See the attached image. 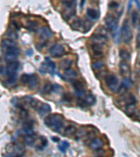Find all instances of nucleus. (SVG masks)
Instances as JSON below:
<instances>
[{"mask_svg": "<svg viewBox=\"0 0 140 157\" xmlns=\"http://www.w3.org/2000/svg\"><path fill=\"white\" fill-rule=\"evenodd\" d=\"M105 66L104 62L102 61H98L92 64V68L95 71H100V70L103 69L104 67Z\"/></svg>", "mask_w": 140, "mask_h": 157, "instance_id": "c85d7f7f", "label": "nucleus"}, {"mask_svg": "<svg viewBox=\"0 0 140 157\" xmlns=\"http://www.w3.org/2000/svg\"><path fill=\"white\" fill-rule=\"evenodd\" d=\"M76 0H62V4L65 6V7H71L75 6Z\"/></svg>", "mask_w": 140, "mask_h": 157, "instance_id": "c9c22d12", "label": "nucleus"}, {"mask_svg": "<svg viewBox=\"0 0 140 157\" xmlns=\"http://www.w3.org/2000/svg\"><path fill=\"white\" fill-rule=\"evenodd\" d=\"M132 85V83L131 80L128 77H125L123 78V82H122V86L125 89H129V88L131 87Z\"/></svg>", "mask_w": 140, "mask_h": 157, "instance_id": "72a5a7b5", "label": "nucleus"}, {"mask_svg": "<svg viewBox=\"0 0 140 157\" xmlns=\"http://www.w3.org/2000/svg\"><path fill=\"white\" fill-rule=\"evenodd\" d=\"M2 45L4 48H13V47L16 46V43L14 41V40L11 39H6L3 40L2 41Z\"/></svg>", "mask_w": 140, "mask_h": 157, "instance_id": "393cba45", "label": "nucleus"}, {"mask_svg": "<svg viewBox=\"0 0 140 157\" xmlns=\"http://www.w3.org/2000/svg\"><path fill=\"white\" fill-rule=\"evenodd\" d=\"M16 81H17V75H15V76H9L7 80V83H9L11 85L16 84Z\"/></svg>", "mask_w": 140, "mask_h": 157, "instance_id": "ea45409f", "label": "nucleus"}, {"mask_svg": "<svg viewBox=\"0 0 140 157\" xmlns=\"http://www.w3.org/2000/svg\"><path fill=\"white\" fill-rule=\"evenodd\" d=\"M132 24L135 28L139 27L140 25V16L136 11H134L132 14Z\"/></svg>", "mask_w": 140, "mask_h": 157, "instance_id": "6ab92c4d", "label": "nucleus"}, {"mask_svg": "<svg viewBox=\"0 0 140 157\" xmlns=\"http://www.w3.org/2000/svg\"><path fill=\"white\" fill-rule=\"evenodd\" d=\"M53 140H54L55 142H58L59 140H60V139H59L58 138H56V137H53V138H52Z\"/></svg>", "mask_w": 140, "mask_h": 157, "instance_id": "09e8293b", "label": "nucleus"}, {"mask_svg": "<svg viewBox=\"0 0 140 157\" xmlns=\"http://www.w3.org/2000/svg\"><path fill=\"white\" fill-rule=\"evenodd\" d=\"M92 50L94 53L97 55H102L103 54V49H102V45H99V44L93 43L91 46Z\"/></svg>", "mask_w": 140, "mask_h": 157, "instance_id": "b1692460", "label": "nucleus"}, {"mask_svg": "<svg viewBox=\"0 0 140 157\" xmlns=\"http://www.w3.org/2000/svg\"><path fill=\"white\" fill-rule=\"evenodd\" d=\"M136 104L135 103H130L127 104L126 107V113L129 117H133L136 112Z\"/></svg>", "mask_w": 140, "mask_h": 157, "instance_id": "dca6fc26", "label": "nucleus"}, {"mask_svg": "<svg viewBox=\"0 0 140 157\" xmlns=\"http://www.w3.org/2000/svg\"><path fill=\"white\" fill-rule=\"evenodd\" d=\"M105 24H106L107 27L110 31H115L118 27V20L114 16H107L105 18Z\"/></svg>", "mask_w": 140, "mask_h": 157, "instance_id": "423d86ee", "label": "nucleus"}, {"mask_svg": "<svg viewBox=\"0 0 140 157\" xmlns=\"http://www.w3.org/2000/svg\"><path fill=\"white\" fill-rule=\"evenodd\" d=\"M43 91L46 94H50L51 91H53V85L51 83H46L43 88Z\"/></svg>", "mask_w": 140, "mask_h": 157, "instance_id": "f704fd0d", "label": "nucleus"}, {"mask_svg": "<svg viewBox=\"0 0 140 157\" xmlns=\"http://www.w3.org/2000/svg\"><path fill=\"white\" fill-rule=\"evenodd\" d=\"M20 115L21 118L23 119L27 118L28 116L27 111L25 109L23 108H20Z\"/></svg>", "mask_w": 140, "mask_h": 157, "instance_id": "a19ab883", "label": "nucleus"}, {"mask_svg": "<svg viewBox=\"0 0 140 157\" xmlns=\"http://www.w3.org/2000/svg\"><path fill=\"white\" fill-rule=\"evenodd\" d=\"M76 131V129L74 126L70 125L65 128V131H64V135L67 137L72 136L73 135H74Z\"/></svg>", "mask_w": 140, "mask_h": 157, "instance_id": "412c9836", "label": "nucleus"}, {"mask_svg": "<svg viewBox=\"0 0 140 157\" xmlns=\"http://www.w3.org/2000/svg\"><path fill=\"white\" fill-rule=\"evenodd\" d=\"M18 60V55H15L12 53H6V56H5V61L8 63H11V62H14L17 61Z\"/></svg>", "mask_w": 140, "mask_h": 157, "instance_id": "7c9ffc66", "label": "nucleus"}, {"mask_svg": "<svg viewBox=\"0 0 140 157\" xmlns=\"http://www.w3.org/2000/svg\"><path fill=\"white\" fill-rule=\"evenodd\" d=\"M25 99L26 102L32 108H37L38 104H39V102H38L37 100L34 99V98L30 97V96H26Z\"/></svg>", "mask_w": 140, "mask_h": 157, "instance_id": "c756f323", "label": "nucleus"}, {"mask_svg": "<svg viewBox=\"0 0 140 157\" xmlns=\"http://www.w3.org/2000/svg\"><path fill=\"white\" fill-rule=\"evenodd\" d=\"M119 68L121 74L123 76L128 77L130 75V67L126 62L122 61L119 64Z\"/></svg>", "mask_w": 140, "mask_h": 157, "instance_id": "9b49d317", "label": "nucleus"}, {"mask_svg": "<svg viewBox=\"0 0 140 157\" xmlns=\"http://www.w3.org/2000/svg\"><path fill=\"white\" fill-rule=\"evenodd\" d=\"M29 75H27V74L22 75V76H21L20 78L21 83L24 85L27 84L28 81H29Z\"/></svg>", "mask_w": 140, "mask_h": 157, "instance_id": "79ce46f5", "label": "nucleus"}, {"mask_svg": "<svg viewBox=\"0 0 140 157\" xmlns=\"http://www.w3.org/2000/svg\"><path fill=\"white\" fill-rule=\"evenodd\" d=\"M65 100L67 101H72V96H71L70 94H66L65 95Z\"/></svg>", "mask_w": 140, "mask_h": 157, "instance_id": "49530a36", "label": "nucleus"}, {"mask_svg": "<svg viewBox=\"0 0 140 157\" xmlns=\"http://www.w3.org/2000/svg\"><path fill=\"white\" fill-rule=\"evenodd\" d=\"M39 80L38 76L36 74H32L29 75V81H28V85L30 89H34L35 88L37 87V86L39 85Z\"/></svg>", "mask_w": 140, "mask_h": 157, "instance_id": "f8f14e48", "label": "nucleus"}, {"mask_svg": "<svg viewBox=\"0 0 140 157\" xmlns=\"http://www.w3.org/2000/svg\"><path fill=\"white\" fill-rule=\"evenodd\" d=\"M85 132L83 130H79L78 132H77V133H76V137L78 138H81V137H83L84 135H85Z\"/></svg>", "mask_w": 140, "mask_h": 157, "instance_id": "c03bdc74", "label": "nucleus"}, {"mask_svg": "<svg viewBox=\"0 0 140 157\" xmlns=\"http://www.w3.org/2000/svg\"><path fill=\"white\" fill-rule=\"evenodd\" d=\"M93 41L94 43L99 44V45H104L107 42V38L105 35L101 34H95L93 37Z\"/></svg>", "mask_w": 140, "mask_h": 157, "instance_id": "1a4fd4ad", "label": "nucleus"}, {"mask_svg": "<svg viewBox=\"0 0 140 157\" xmlns=\"http://www.w3.org/2000/svg\"><path fill=\"white\" fill-rule=\"evenodd\" d=\"M85 0H81V8H83L84 4H85Z\"/></svg>", "mask_w": 140, "mask_h": 157, "instance_id": "de8ad7c7", "label": "nucleus"}, {"mask_svg": "<svg viewBox=\"0 0 140 157\" xmlns=\"http://www.w3.org/2000/svg\"><path fill=\"white\" fill-rule=\"evenodd\" d=\"M95 103V96L92 94H88L85 95L83 97V104L85 106H92Z\"/></svg>", "mask_w": 140, "mask_h": 157, "instance_id": "aec40b11", "label": "nucleus"}, {"mask_svg": "<svg viewBox=\"0 0 140 157\" xmlns=\"http://www.w3.org/2000/svg\"><path fill=\"white\" fill-rule=\"evenodd\" d=\"M121 39L125 43H130L132 39V32L128 20L123 22L121 27Z\"/></svg>", "mask_w": 140, "mask_h": 157, "instance_id": "7ed1b4c3", "label": "nucleus"}, {"mask_svg": "<svg viewBox=\"0 0 140 157\" xmlns=\"http://www.w3.org/2000/svg\"><path fill=\"white\" fill-rule=\"evenodd\" d=\"M50 53L51 55V56L55 57V58H57V57H62L65 53V50L62 45L55 44V45H53L51 48Z\"/></svg>", "mask_w": 140, "mask_h": 157, "instance_id": "39448f33", "label": "nucleus"}, {"mask_svg": "<svg viewBox=\"0 0 140 157\" xmlns=\"http://www.w3.org/2000/svg\"><path fill=\"white\" fill-rule=\"evenodd\" d=\"M23 132L26 135H34V134L33 124L30 122H27L23 124Z\"/></svg>", "mask_w": 140, "mask_h": 157, "instance_id": "f3484780", "label": "nucleus"}, {"mask_svg": "<svg viewBox=\"0 0 140 157\" xmlns=\"http://www.w3.org/2000/svg\"><path fill=\"white\" fill-rule=\"evenodd\" d=\"M24 141L26 145L32 146L35 143V138H34V135H26L24 138Z\"/></svg>", "mask_w": 140, "mask_h": 157, "instance_id": "2f4dec72", "label": "nucleus"}, {"mask_svg": "<svg viewBox=\"0 0 140 157\" xmlns=\"http://www.w3.org/2000/svg\"><path fill=\"white\" fill-rule=\"evenodd\" d=\"M8 37H9V39H16L18 38V35L16 32H14V31L10 30L9 31V33H8Z\"/></svg>", "mask_w": 140, "mask_h": 157, "instance_id": "37998d69", "label": "nucleus"}, {"mask_svg": "<svg viewBox=\"0 0 140 157\" xmlns=\"http://www.w3.org/2000/svg\"><path fill=\"white\" fill-rule=\"evenodd\" d=\"M137 47L140 48V32L137 36Z\"/></svg>", "mask_w": 140, "mask_h": 157, "instance_id": "a18cd8bd", "label": "nucleus"}, {"mask_svg": "<svg viewBox=\"0 0 140 157\" xmlns=\"http://www.w3.org/2000/svg\"><path fill=\"white\" fill-rule=\"evenodd\" d=\"M76 14L75 6H71V7H66V10L62 14V16L65 20H69L72 17H73Z\"/></svg>", "mask_w": 140, "mask_h": 157, "instance_id": "2eb2a0df", "label": "nucleus"}, {"mask_svg": "<svg viewBox=\"0 0 140 157\" xmlns=\"http://www.w3.org/2000/svg\"><path fill=\"white\" fill-rule=\"evenodd\" d=\"M72 27L76 30H79L81 28L83 27V23L81 20L78 18L74 21L73 23L72 24Z\"/></svg>", "mask_w": 140, "mask_h": 157, "instance_id": "473e14b6", "label": "nucleus"}, {"mask_svg": "<svg viewBox=\"0 0 140 157\" xmlns=\"http://www.w3.org/2000/svg\"><path fill=\"white\" fill-rule=\"evenodd\" d=\"M72 63H73V62H72V60H70V59H65V60H62L60 62L61 68H62L65 71V70L69 69V68H71Z\"/></svg>", "mask_w": 140, "mask_h": 157, "instance_id": "4be33fe9", "label": "nucleus"}, {"mask_svg": "<svg viewBox=\"0 0 140 157\" xmlns=\"http://www.w3.org/2000/svg\"><path fill=\"white\" fill-rule=\"evenodd\" d=\"M48 145V141L46 138H44V137H40L39 140V143L37 145L36 148H37L38 150H43L45 147H46Z\"/></svg>", "mask_w": 140, "mask_h": 157, "instance_id": "cd10ccee", "label": "nucleus"}, {"mask_svg": "<svg viewBox=\"0 0 140 157\" xmlns=\"http://www.w3.org/2000/svg\"><path fill=\"white\" fill-rule=\"evenodd\" d=\"M105 82H106V84L109 89L113 92H118L121 89L119 81H118V78L115 75H109L105 78Z\"/></svg>", "mask_w": 140, "mask_h": 157, "instance_id": "f03ea898", "label": "nucleus"}, {"mask_svg": "<svg viewBox=\"0 0 140 157\" xmlns=\"http://www.w3.org/2000/svg\"><path fill=\"white\" fill-rule=\"evenodd\" d=\"M65 76L66 78L70 80V79H74L76 78L77 76V73L74 70L72 69V68H69V69L65 70Z\"/></svg>", "mask_w": 140, "mask_h": 157, "instance_id": "a878e982", "label": "nucleus"}, {"mask_svg": "<svg viewBox=\"0 0 140 157\" xmlns=\"http://www.w3.org/2000/svg\"><path fill=\"white\" fill-rule=\"evenodd\" d=\"M119 55L120 58H121V60L124 62H129L131 59L130 53L127 50H121L119 52Z\"/></svg>", "mask_w": 140, "mask_h": 157, "instance_id": "5701e85b", "label": "nucleus"}, {"mask_svg": "<svg viewBox=\"0 0 140 157\" xmlns=\"http://www.w3.org/2000/svg\"><path fill=\"white\" fill-rule=\"evenodd\" d=\"M51 112V108L47 104H42L39 109V114L41 117H44Z\"/></svg>", "mask_w": 140, "mask_h": 157, "instance_id": "a211bd4d", "label": "nucleus"}, {"mask_svg": "<svg viewBox=\"0 0 140 157\" xmlns=\"http://www.w3.org/2000/svg\"><path fill=\"white\" fill-rule=\"evenodd\" d=\"M74 89H75L76 95L79 99H83L85 96V85L81 81H75L73 82Z\"/></svg>", "mask_w": 140, "mask_h": 157, "instance_id": "20e7f679", "label": "nucleus"}, {"mask_svg": "<svg viewBox=\"0 0 140 157\" xmlns=\"http://www.w3.org/2000/svg\"><path fill=\"white\" fill-rule=\"evenodd\" d=\"M42 68L44 72L48 71L51 74H54L56 69V65L49 58H46V62L42 65Z\"/></svg>", "mask_w": 140, "mask_h": 157, "instance_id": "6e6552de", "label": "nucleus"}, {"mask_svg": "<svg viewBox=\"0 0 140 157\" xmlns=\"http://www.w3.org/2000/svg\"><path fill=\"white\" fill-rule=\"evenodd\" d=\"M44 124L54 131L59 132L63 127V117L59 114H51L44 119Z\"/></svg>", "mask_w": 140, "mask_h": 157, "instance_id": "f257e3e1", "label": "nucleus"}, {"mask_svg": "<svg viewBox=\"0 0 140 157\" xmlns=\"http://www.w3.org/2000/svg\"><path fill=\"white\" fill-rule=\"evenodd\" d=\"M25 152V147L21 143H15L14 145V156H23Z\"/></svg>", "mask_w": 140, "mask_h": 157, "instance_id": "9d476101", "label": "nucleus"}, {"mask_svg": "<svg viewBox=\"0 0 140 157\" xmlns=\"http://www.w3.org/2000/svg\"><path fill=\"white\" fill-rule=\"evenodd\" d=\"M103 146V141L101 138L93 139L90 143V148L93 150H99Z\"/></svg>", "mask_w": 140, "mask_h": 157, "instance_id": "ddd939ff", "label": "nucleus"}, {"mask_svg": "<svg viewBox=\"0 0 140 157\" xmlns=\"http://www.w3.org/2000/svg\"><path fill=\"white\" fill-rule=\"evenodd\" d=\"M62 91H63V88L62 87V86L57 84H54L53 85V91H54L56 94H61Z\"/></svg>", "mask_w": 140, "mask_h": 157, "instance_id": "4c0bfd02", "label": "nucleus"}, {"mask_svg": "<svg viewBox=\"0 0 140 157\" xmlns=\"http://www.w3.org/2000/svg\"><path fill=\"white\" fill-rule=\"evenodd\" d=\"M18 68L19 63L18 61L11 62V63H8L7 67L6 68V75H7L8 77L17 75V72Z\"/></svg>", "mask_w": 140, "mask_h": 157, "instance_id": "0eeeda50", "label": "nucleus"}, {"mask_svg": "<svg viewBox=\"0 0 140 157\" xmlns=\"http://www.w3.org/2000/svg\"><path fill=\"white\" fill-rule=\"evenodd\" d=\"M69 147H70V144H69L68 142L64 141L63 143H62V145H59L58 149L62 153H65L66 152V150H67V148H69Z\"/></svg>", "mask_w": 140, "mask_h": 157, "instance_id": "e433bc0d", "label": "nucleus"}, {"mask_svg": "<svg viewBox=\"0 0 140 157\" xmlns=\"http://www.w3.org/2000/svg\"><path fill=\"white\" fill-rule=\"evenodd\" d=\"M87 16L93 20H97L99 18L98 11L93 9H88L87 11Z\"/></svg>", "mask_w": 140, "mask_h": 157, "instance_id": "bb28decb", "label": "nucleus"}, {"mask_svg": "<svg viewBox=\"0 0 140 157\" xmlns=\"http://www.w3.org/2000/svg\"><path fill=\"white\" fill-rule=\"evenodd\" d=\"M52 37V32L50 29L47 27H44L40 30V37L43 40H48Z\"/></svg>", "mask_w": 140, "mask_h": 157, "instance_id": "4468645a", "label": "nucleus"}, {"mask_svg": "<svg viewBox=\"0 0 140 157\" xmlns=\"http://www.w3.org/2000/svg\"><path fill=\"white\" fill-rule=\"evenodd\" d=\"M6 53H12L15 54V55H18L20 53V50L19 48H18L16 46L13 47V48H6Z\"/></svg>", "mask_w": 140, "mask_h": 157, "instance_id": "58836bf2", "label": "nucleus"}]
</instances>
